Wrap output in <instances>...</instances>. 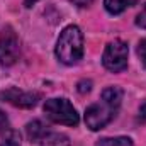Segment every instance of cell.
<instances>
[{"mask_svg": "<svg viewBox=\"0 0 146 146\" xmlns=\"http://www.w3.org/2000/svg\"><path fill=\"white\" fill-rule=\"evenodd\" d=\"M122 88L119 87H107L102 92V100L97 104H92L85 110V124L90 131H100L104 129L110 121L115 117L117 110L122 102Z\"/></svg>", "mask_w": 146, "mask_h": 146, "instance_id": "1", "label": "cell"}, {"mask_svg": "<svg viewBox=\"0 0 146 146\" xmlns=\"http://www.w3.org/2000/svg\"><path fill=\"white\" fill-rule=\"evenodd\" d=\"M54 53L63 65H75L83 58V34L78 26H66L61 31Z\"/></svg>", "mask_w": 146, "mask_h": 146, "instance_id": "2", "label": "cell"}, {"mask_svg": "<svg viewBox=\"0 0 146 146\" xmlns=\"http://www.w3.org/2000/svg\"><path fill=\"white\" fill-rule=\"evenodd\" d=\"M44 114L46 117L54 122V124H63V126H78L80 115L73 104L68 99H48L44 102Z\"/></svg>", "mask_w": 146, "mask_h": 146, "instance_id": "3", "label": "cell"}, {"mask_svg": "<svg viewBox=\"0 0 146 146\" xmlns=\"http://www.w3.org/2000/svg\"><path fill=\"white\" fill-rule=\"evenodd\" d=\"M127 56H129V48L124 41L114 39L104 49L102 54V65L112 73L124 72L127 68Z\"/></svg>", "mask_w": 146, "mask_h": 146, "instance_id": "4", "label": "cell"}, {"mask_svg": "<svg viewBox=\"0 0 146 146\" xmlns=\"http://www.w3.org/2000/svg\"><path fill=\"white\" fill-rule=\"evenodd\" d=\"M21 54V42L17 34L5 27L0 33V66H10L19 60Z\"/></svg>", "mask_w": 146, "mask_h": 146, "instance_id": "5", "label": "cell"}, {"mask_svg": "<svg viewBox=\"0 0 146 146\" xmlns=\"http://www.w3.org/2000/svg\"><path fill=\"white\" fill-rule=\"evenodd\" d=\"M39 99H41V95L37 92H24V90L15 88V87H10V88L0 92V100L2 102H7L14 107H21V109L36 107Z\"/></svg>", "mask_w": 146, "mask_h": 146, "instance_id": "6", "label": "cell"}, {"mask_svg": "<svg viewBox=\"0 0 146 146\" xmlns=\"http://www.w3.org/2000/svg\"><path fill=\"white\" fill-rule=\"evenodd\" d=\"M49 129H48V126H44V122L42 121H33V122H29L27 126H26V134H27V139L31 141V143H34L37 145L39 143V139L48 133Z\"/></svg>", "mask_w": 146, "mask_h": 146, "instance_id": "7", "label": "cell"}, {"mask_svg": "<svg viewBox=\"0 0 146 146\" xmlns=\"http://www.w3.org/2000/svg\"><path fill=\"white\" fill-rule=\"evenodd\" d=\"M37 146H70V139L66 134L63 133H53V131H48L41 139Z\"/></svg>", "mask_w": 146, "mask_h": 146, "instance_id": "8", "label": "cell"}, {"mask_svg": "<svg viewBox=\"0 0 146 146\" xmlns=\"http://www.w3.org/2000/svg\"><path fill=\"white\" fill-rule=\"evenodd\" d=\"M139 0H104V7L110 15H119L129 7L136 5Z\"/></svg>", "mask_w": 146, "mask_h": 146, "instance_id": "9", "label": "cell"}, {"mask_svg": "<svg viewBox=\"0 0 146 146\" xmlns=\"http://www.w3.org/2000/svg\"><path fill=\"white\" fill-rule=\"evenodd\" d=\"M97 146H133V139L127 136H115V138H104Z\"/></svg>", "mask_w": 146, "mask_h": 146, "instance_id": "10", "label": "cell"}, {"mask_svg": "<svg viewBox=\"0 0 146 146\" xmlns=\"http://www.w3.org/2000/svg\"><path fill=\"white\" fill-rule=\"evenodd\" d=\"M0 146H21V134L17 131H14V129L5 131Z\"/></svg>", "mask_w": 146, "mask_h": 146, "instance_id": "11", "label": "cell"}, {"mask_svg": "<svg viewBox=\"0 0 146 146\" xmlns=\"http://www.w3.org/2000/svg\"><path fill=\"white\" fill-rule=\"evenodd\" d=\"M138 56H139L143 66L146 68V39L139 41V44H138Z\"/></svg>", "mask_w": 146, "mask_h": 146, "instance_id": "12", "label": "cell"}, {"mask_svg": "<svg viewBox=\"0 0 146 146\" xmlns=\"http://www.w3.org/2000/svg\"><path fill=\"white\" fill-rule=\"evenodd\" d=\"M9 129H10L9 119H7L5 112H3V110H0V133H5V131H9Z\"/></svg>", "mask_w": 146, "mask_h": 146, "instance_id": "13", "label": "cell"}, {"mask_svg": "<svg viewBox=\"0 0 146 146\" xmlns=\"http://www.w3.org/2000/svg\"><path fill=\"white\" fill-rule=\"evenodd\" d=\"M136 26L141 27V29H146V5H145V9L138 14V17H136Z\"/></svg>", "mask_w": 146, "mask_h": 146, "instance_id": "14", "label": "cell"}, {"mask_svg": "<svg viewBox=\"0 0 146 146\" xmlns=\"http://www.w3.org/2000/svg\"><path fill=\"white\" fill-rule=\"evenodd\" d=\"M90 90H92V82H85L83 80V82L78 83V92L80 94H85V92H90Z\"/></svg>", "mask_w": 146, "mask_h": 146, "instance_id": "15", "label": "cell"}, {"mask_svg": "<svg viewBox=\"0 0 146 146\" xmlns=\"http://www.w3.org/2000/svg\"><path fill=\"white\" fill-rule=\"evenodd\" d=\"M138 119H139L141 122H146V102H143L141 107H139V115H138Z\"/></svg>", "mask_w": 146, "mask_h": 146, "instance_id": "16", "label": "cell"}, {"mask_svg": "<svg viewBox=\"0 0 146 146\" xmlns=\"http://www.w3.org/2000/svg\"><path fill=\"white\" fill-rule=\"evenodd\" d=\"M73 3H76L78 7H87V5H90L94 0H72Z\"/></svg>", "mask_w": 146, "mask_h": 146, "instance_id": "17", "label": "cell"}, {"mask_svg": "<svg viewBox=\"0 0 146 146\" xmlns=\"http://www.w3.org/2000/svg\"><path fill=\"white\" fill-rule=\"evenodd\" d=\"M36 2H37V0H24V5H26V7L29 9V7H33V5H34Z\"/></svg>", "mask_w": 146, "mask_h": 146, "instance_id": "18", "label": "cell"}]
</instances>
